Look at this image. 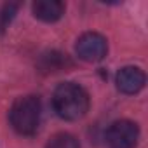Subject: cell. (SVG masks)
Here are the masks:
<instances>
[{"mask_svg": "<svg viewBox=\"0 0 148 148\" xmlns=\"http://www.w3.org/2000/svg\"><path fill=\"white\" fill-rule=\"evenodd\" d=\"M139 141V127L131 120H115L106 131L108 148H136Z\"/></svg>", "mask_w": 148, "mask_h": 148, "instance_id": "3", "label": "cell"}, {"mask_svg": "<svg viewBox=\"0 0 148 148\" xmlns=\"http://www.w3.org/2000/svg\"><path fill=\"white\" fill-rule=\"evenodd\" d=\"M71 66H73L71 59L66 54L58 52V51L44 52L38 59V70L42 73H58V71H63V70L66 71Z\"/></svg>", "mask_w": 148, "mask_h": 148, "instance_id": "7", "label": "cell"}, {"mask_svg": "<svg viewBox=\"0 0 148 148\" xmlns=\"http://www.w3.org/2000/svg\"><path fill=\"white\" fill-rule=\"evenodd\" d=\"M89 94L75 82H63L52 94V108L64 120H79L89 112Z\"/></svg>", "mask_w": 148, "mask_h": 148, "instance_id": "1", "label": "cell"}, {"mask_svg": "<svg viewBox=\"0 0 148 148\" xmlns=\"http://www.w3.org/2000/svg\"><path fill=\"white\" fill-rule=\"evenodd\" d=\"M45 148H80V145H79V139L73 134H70V132H58L47 141Z\"/></svg>", "mask_w": 148, "mask_h": 148, "instance_id": "8", "label": "cell"}, {"mask_svg": "<svg viewBox=\"0 0 148 148\" xmlns=\"http://www.w3.org/2000/svg\"><path fill=\"white\" fill-rule=\"evenodd\" d=\"M75 52L82 61L98 63V61L105 59V56L108 52V42L101 33L87 32L79 37V40L75 44Z\"/></svg>", "mask_w": 148, "mask_h": 148, "instance_id": "4", "label": "cell"}, {"mask_svg": "<svg viewBox=\"0 0 148 148\" xmlns=\"http://www.w3.org/2000/svg\"><path fill=\"white\" fill-rule=\"evenodd\" d=\"M42 105L37 96H21L18 98L9 112V120L12 129L21 136H32L40 125Z\"/></svg>", "mask_w": 148, "mask_h": 148, "instance_id": "2", "label": "cell"}, {"mask_svg": "<svg viewBox=\"0 0 148 148\" xmlns=\"http://www.w3.org/2000/svg\"><path fill=\"white\" fill-rule=\"evenodd\" d=\"M145 82H146L145 71L138 66H124L117 71L115 77L117 89L124 94H138L145 87Z\"/></svg>", "mask_w": 148, "mask_h": 148, "instance_id": "5", "label": "cell"}, {"mask_svg": "<svg viewBox=\"0 0 148 148\" xmlns=\"http://www.w3.org/2000/svg\"><path fill=\"white\" fill-rule=\"evenodd\" d=\"M33 16L44 23H54L64 14V4L59 0H37L32 5Z\"/></svg>", "mask_w": 148, "mask_h": 148, "instance_id": "6", "label": "cell"}, {"mask_svg": "<svg viewBox=\"0 0 148 148\" xmlns=\"http://www.w3.org/2000/svg\"><path fill=\"white\" fill-rule=\"evenodd\" d=\"M16 12H18V5L16 4H5L2 7V11H0V32H4L9 26V23L14 19Z\"/></svg>", "mask_w": 148, "mask_h": 148, "instance_id": "9", "label": "cell"}]
</instances>
